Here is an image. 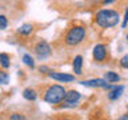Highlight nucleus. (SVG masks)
Instances as JSON below:
<instances>
[{
    "mask_svg": "<svg viewBox=\"0 0 128 120\" xmlns=\"http://www.w3.org/2000/svg\"><path fill=\"white\" fill-rule=\"evenodd\" d=\"M94 20L100 28H112L120 22V15L116 10H100L96 12Z\"/></svg>",
    "mask_w": 128,
    "mask_h": 120,
    "instance_id": "obj_1",
    "label": "nucleus"
},
{
    "mask_svg": "<svg viewBox=\"0 0 128 120\" xmlns=\"http://www.w3.org/2000/svg\"><path fill=\"white\" fill-rule=\"evenodd\" d=\"M87 35V30L84 26H80V24H76V26H72L70 30L67 31L66 36H64V43L68 47H75L79 46L80 43L86 39Z\"/></svg>",
    "mask_w": 128,
    "mask_h": 120,
    "instance_id": "obj_2",
    "label": "nucleus"
},
{
    "mask_svg": "<svg viewBox=\"0 0 128 120\" xmlns=\"http://www.w3.org/2000/svg\"><path fill=\"white\" fill-rule=\"evenodd\" d=\"M66 94H67V90L63 86H60V84H52V86H50L44 91L43 99L46 103L55 106V104H59L63 102L64 98H66Z\"/></svg>",
    "mask_w": 128,
    "mask_h": 120,
    "instance_id": "obj_3",
    "label": "nucleus"
},
{
    "mask_svg": "<svg viewBox=\"0 0 128 120\" xmlns=\"http://www.w3.org/2000/svg\"><path fill=\"white\" fill-rule=\"evenodd\" d=\"M34 52H35V55L38 56V59L44 60L52 54V50H51V46L48 44V42H46V40H40V42H38L35 44Z\"/></svg>",
    "mask_w": 128,
    "mask_h": 120,
    "instance_id": "obj_4",
    "label": "nucleus"
},
{
    "mask_svg": "<svg viewBox=\"0 0 128 120\" xmlns=\"http://www.w3.org/2000/svg\"><path fill=\"white\" fill-rule=\"evenodd\" d=\"M80 84L84 87H91V88H106V90H112L115 88V86L112 87L108 84L106 79H91V80H83L80 82Z\"/></svg>",
    "mask_w": 128,
    "mask_h": 120,
    "instance_id": "obj_5",
    "label": "nucleus"
},
{
    "mask_svg": "<svg viewBox=\"0 0 128 120\" xmlns=\"http://www.w3.org/2000/svg\"><path fill=\"white\" fill-rule=\"evenodd\" d=\"M92 56H94L95 62L99 63H104L108 58V52H107V47L106 44H96L92 51Z\"/></svg>",
    "mask_w": 128,
    "mask_h": 120,
    "instance_id": "obj_6",
    "label": "nucleus"
},
{
    "mask_svg": "<svg viewBox=\"0 0 128 120\" xmlns=\"http://www.w3.org/2000/svg\"><path fill=\"white\" fill-rule=\"evenodd\" d=\"M51 79L54 80H58V82H62V83H72L75 82V75H70V74H64V72H55L52 71L48 74Z\"/></svg>",
    "mask_w": 128,
    "mask_h": 120,
    "instance_id": "obj_7",
    "label": "nucleus"
},
{
    "mask_svg": "<svg viewBox=\"0 0 128 120\" xmlns=\"http://www.w3.org/2000/svg\"><path fill=\"white\" fill-rule=\"evenodd\" d=\"M82 99V94H80L79 91H75V90H71V91H67L66 94V98H64L63 102H66L68 104H71V106L76 107V104H78V102Z\"/></svg>",
    "mask_w": 128,
    "mask_h": 120,
    "instance_id": "obj_8",
    "label": "nucleus"
},
{
    "mask_svg": "<svg viewBox=\"0 0 128 120\" xmlns=\"http://www.w3.org/2000/svg\"><path fill=\"white\" fill-rule=\"evenodd\" d=\"M72 67H74V72H75V75H78V76H82L83 75V56H75V59H74V63H72Z\"/></svg>",
    "mask_w": 128,
    "mask_h": 120,
    "instance_id": "obj_9",
    "label": "nucleus"
},
{
    "mask_svg": "<svg viewBox=\"0 0 128 120\" xmlns=\"http://www.w3.org/2000/svg\"><path fill=\"white\" fill-rule=\"evenodd\" d=\"M124 92V87L123 86H115V88H112L108 92V99L110 100H118Z\"/></svg>",
    "mask_w": 128,
    "mask_h": 120,
    "instance_id": "obj_10",
    "label": "nucleus"
},
{
    "mask_svg": "<svg viewBox=\"0 0 128 120\" xmlns=\"http://www.w3.org/2000/svg\"><path fill=\"white\" fill-rule=\"evenodd\" d=\"M34 32V26L32 24H23L16 30V34L20 36H30Z\"/></svg>",
    "mask_w": 128,
    "mask_h": 120,
    "instance_id": "obj_11",
    "label": "nucleus"
},
{
    "mask_svg": "<svg viewBox=\"0 0 128 120\" xmlns=\"http://www.w3.org/2000/svg\"><path fill=\"white\" fill-rule=\"evenodd\" d=\"M23 98L28 100V102H35L36 98H38V92L34 88H26L23 91Z\"/></svg>",
    "mask_w": 128,
    "mask_h": 120,
    "instance_id": "obj_12",
    "label": "nucleus"
},
{
    "mask_svg": "<svg viewBox=\"0 0 128 120\" xmlns=\"http://www.w3.org/2000/svg\"><path fill=\"white\" fill-rule=\"evenodd\" d=\"M104 79H106L108 83H118V82H120V76L116 74V72H114V71L106 72V74H104Z\"/></svg>",
    "mask_w": 128,
    "mask_h": 120,
    "instance_id": "obj_13",
    "label": "nucleus"
},
{
    "mask_svg": "<svg viewBox=\"0 0 128 120\" xmlns=\"http://www.w3.org/2000/svg\"><path fill=\"white\" fill-rule=\"evenodd\" d=\"M0 64H2L3 70H7L11 66V56L6 54V52H2V55H0Z\"/></svg>",
    "mask_w": 128,
    "mask_h": 120,
    "instance_id": "obj_14",
    "label": "nucleus"
},
{
    "mask_svg": "<svg viewBox=\"0 0 128 120\" xmlns=\"http://www.w3.org/2000/svg\"><path fill=\"white\" fill-rule=\"evenodd\" d=\"M23 62H24V64H27L30 68H35V62H34V59H32L31 55H28V54L23 55Z\"/></svg>",
    "mask_w": 128,
    "mask_h": 120,
    "instance_id": "obj_15",
    "label": "nucleus"
},
{
    "mask_svg": "<svg viewBox=\"0 0 128 120\" xmlns=\"http://www.w3.org/2000/svg\"><path fill=\"white\" fill-rule=\"evenodd\" d=\"M119 64H120L122 68H124V70H128V54L124 55L123 58L119 60Z\"/></svg>",
    "mask_w": 128,
    "mask_h": 120,
    "instance_id": "obj_16",
    "label": "nucleus"
},
{
    "mask_svg": "<svg viewBox=\"0 0 128 120\" xmlns=\"http://www.w3.org/2000/svg\"><path fill=\"white\" fill-rule=\"evenodd\" d=\"M8 79H10V76H8V74H7L6 71H2V72H0V83H2L3 86L8 83Z\"/></svg>",
    "mask_w": 128,
    "mask_h": 120,
    "instance_id": "obj_17",
    "label": "nucleus"
},
{
    "mask_svg": "<svg viewBox=\"0 0 128 120\" xmlns=\"http://www.w3.org/2000/svg\"><path fill=\"white\" fill-rule=\"evenodd\" d=\"M7 24H8V22H7V18L4 15H2L0 16V30L2 31H4L7 28Z\"/></svg>",
    "mask_w": 128,
    "mask_h": 120,
    "instance_id": "obj_18",
    "label": "nucleus"
},
{
    "mask_svg": "<svg viewBox=\"0 0 128 120\" xmlns=\"http://www.w3.org/2000/svg\"><path fill=\"white\" fill-rule=\"evenodd\" d=\"M38 70H39L40 74H47V75L50 74V72H52V70H51L50 67H47V66H40Z\"/></svg>",
    "mask_w": 128,
    "mask_h": 120,
    "instance_id": "obj_19",
    "label": "nucleus"
},
{
    "mask_svg": "<svg viewBox=\"0 0 128 120\" xmlns=\"http://www.w3.org/2000/svg\"><path fill=\"white\" fill-rule=\"evenodd\" d=\"M10 119H12V120H23L26 118H24V115H22V114H12L10 116Z\"/></svg>",
    "mask_w": 128,
    "mask_h": 120,
    "instance_id": "obj_20",
    "label": "nucleus"
},
{
    "mask_svg": "<svg viewBox=\"0 0 128 120\" xmlns=\"http://www.w3.org/2000/svg\"><path fill=\"white\" fill-rule=\"evenodd\" d=\"M128 24V10L126 11V15H124V20H123V28H126Z\"/></svg>",
    "mask_w": 128,
    "mask_h": 120,
    "instance_id": "obj_21",
    "label": "nucleus"
},
{
    "mask_svg": "<svg viewBox=\"0 0 128 120\" xmlns=\"http://www.w3.org/2000/svg\"><path fill=\"white\" fill-rule=\"evenodd\" d=\"M114 2H116V0H103V4H111Z\"/></svg>",
    "mask_w": 128,
    "mask_h": 120,
    "instance_id": "obj_22",
    "label": "nucleus"
},
{
    "mask_svg": "<svg viewBox=\"0 0 128 120\" xmlns=\"http://www.w3.org/2000/svg\"><path fill=\"white\" fill-rule=\"evenodd\" d=\"M120 120H124V119H128V114H126V115H124V116H120V118H119Z\"/></svg>",
    "mask_w": 128,
    "mask_h": 120,
    "instance_id": "obj_23",
    "label": "nucleus"
},
{
    "mask_svg": "<svg viewBox=\"0 0 128 120\" xmlns=\"http://www.w3.org/2000/svg\"><path fill=\"white\" fill-rule=\"evenodd\" d=\"M127 40H128V35H127Z\"/></svg>",
    "mask_w": 128,
    "mask_h": 120,
    "instance_id": "obj_24",
    "label": "nucleus"
}]
</instances>
